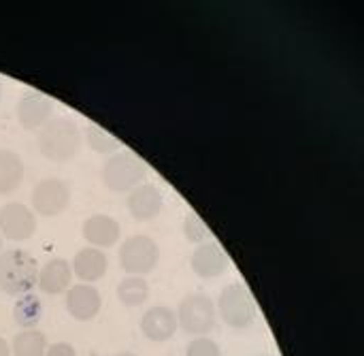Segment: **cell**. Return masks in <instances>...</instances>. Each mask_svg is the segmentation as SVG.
<instances>
[{
  "mask_svg": "<svg viewBox=\"0 0 364 356\" xmlns=\"http://www.w3.org/2000/svg\"><path fill=\"white\" fill-rule=\"evenodd\" d=\"M38 263L26 250L0 252V290L13 297H21L36 286Z\"/></svg>",
  "mask_w": 364,
  "mask_h": 356,
  "instance_id": "7a4b0ae2",
  "label": "cell"
},
{
  "mask_svg": "<svg viewBox=\"0 0 364 356\" xmlns=\"http://www.w3.org/2000/svg\"><path fill=\"white\" fill-rule=\"evenodd\" d=\"M81 130L68 117H53L49 120L36 137L38 152L49 162H68L81 150Z\"/></svg>",
  "mask_w": 364,
  "mask_h": 356,
  "instance_id": "6da1fadb",
  "label": "cell"
},
{
  "mask_svg": "<svg viewBox=\"0 0 364 356\" xmlns=\"http://www.w3.org/2000/svg\"><path fill=\"white\" fill-rule=\"evenodd\" d=\"M45 356H77L75 348L66 342H58V344H51L47 346V352Z\"/></svg>",
  "mask_w": 364,
  "mask_h": 356,
  "instance_id": "cb8c5ba5",
  "label": "cell"
},
{
  "mask_svg": "<svg viewBox=\"0 0 364 356\" xmlns=\"http://www.w3.org/2000/svg\"><path fill=\"white\" fill-rule=\"evenodd\" d=\"M160 261L158 244L147 235L128 237L119 248V267L128 276H147L156 269Z\"/></svg>",
  "mask_w": 364,
  "mask_h": 356,
  "instance_id": "8992f818",
  "label": "cell"
},
{
  "mask_svg": "<svg viewBox=\"0 0 364 356\" xmlns=\"http://www.w3.org/2000/svg\"><path fill=\"white\" fill-rule=\"evenodd\" d=\"M0 96H2V85H0Z\"/></svg>",
  "mask_w": 364,
  "mask_h": 356,
  "instance_id": "83f0119b",
  "label": "cell"
},
{
  "mask_svg": "<svg viewBox=\"0 0 364 356\" xmlns=\"http://www.w3.org/2000/svg\"><path fill=\"white\" fill-rule=\"evenodd\" d=\"M102 305L100 293L94 284H75L66 290V310L79 323H90L98 316Z\"/></svg>",
  "mask_w": 364,
  "mask_h": 356,
  "instance_id": "30bf717a",
  "label": "cell"
},
{
  "mask_svg": "<svg viewBox=\"0 0 364 356\" xmlns=\"http://www.w3.org/2000/svg\"><path fill=\"white\" fill-rule=\"evenodd\" d=\"M0 356H11V346L2 337H0Z\"/></svg>",
  "mask_w": 364,
  "mask_h": 356,
  "instance_id": "d4e9b609",
  "label": "cell"
},
{
  "mask_svg": "<svg viewBox=\"0 0 364 356\" xmlns=\"http://www.w3.org/2000/svg\"><path fill=\"white\" fill-rule=\"evenodd\" d=\"M47 337L38 329H26L13 337L11 350L15 356H45L47 352Z\"/></svg>",
  "mask_w": 364,
  "mask_h": 356,
  "instance_id": "ffe728a7",
  "label": "cell"
},
{
  "mask_svg": "<svg viewBox=\"0 0 364 356\" xmlns=\"http://www.w3.org/2000/svg\"><path fill=\"white\" fill-rule=\"evenodd\" d=\"M53 111V103L38 92H28L17 100V122L23 130H41Z\"/></svg>",
  "mask_w": 364,
  "mask_h": 356,
  "instance_id": "9c48e42d",
  "label": "cell"
},
{
  "mask_svg": "<svg viewBox=\"0 0 364 356\" xmlns=\"http://www.w3.org/2000/svg\"><path fill=\"white\" fill-rule=\"evenodd\" d=\"M117 299L126 308H141L149 299V284L141 276H128L117 286Z\"/></svg>",
  "mask_w": 364,
  "mask_h": 356,
  "instance_id": "d6986e66",
  "label": "cell"
},
{
  "mask_svg": "<svg viewBox=\"0 0 364 356\" xmlns=\"http://www.w3.org/2000/svg\"><path fill=\"white\" fill-rule=\"evenodd\" d=\"M177 314L166 305H156L147 310L141 318V331L149 342L162 344L177 333Z\"/></svg>",
  "mask_w": 364,
  "mask_h": 356,
  "instance_id": "7c38bea8",
  "label": "cell"
},
{
  "mask_svg": "<svg viewBox=\"0 0 364 356\" xmlns=\"http://www.w3.org/2000/svg\"><path fill=\"white\" fill-rule=\"evenodd\" d=\"M260 356H271V355H260Z\"/></svg>",
  "mask_w": 364,
  "mask_h": 356,
  "instance_id": "f1b7e54d",
  "label": "cell"
},
{
  "mask_svg": "<svg viewBox=\"0 0 364 356\" xmlns=\"http://www.w3.org/2000/svg\"><path fill=\"white\" fill-rule=\"evenodd\" d=\"M215 305L211 297L194 293L181 299L177 308V325L183 333L205 337L215 327Z\"/></svg>",
  "mask_w": 364,
  "mask_h": 356,
  "instance_id": "277c9868",
  "label": "cell"
},
{
  "mask_svg": "<svg viewBox=\"0 0 364 356\" xmlns=\"http://www.w3.org/2000/svg\"><path fill=\"white\" fill-rule=\"evenodd\" d=\"M222 320L232 329H247L256 320V303L243 284H230L222 290L218 301Z\"/></svg>",
  "mask_w": 364,
  "mask_h": 356,
  "instance_id": "5b68a950",
  "label": "cell"
},
{
  "mask_svg": "<svg viewBox=\"0 0 364 356\" xmlns=\"http://www.w3.org/2000/svg\"><path fill=\"white\" fill-rule=\"evenodd\" d=\"M115 356H136V355H132V352H119V355H115Z\"/></svg>",
  "mask_w": 364,
  "mask_h": 356,
  "instance_id": "484cf974",
  "label": "cell"
},
{
  "mask_svg": "<svg viewBox=\"0 0 364 356\" xmlns=\"http://www.w3.org/2000/svg\"><path fill=\"white\" fill-rule=\"evenodd\" d=\"M164 209V197L158 186L154 184H141L128 194V211L134 220L147 222L160 216Z\"/></svg>",
  "mask_w": 364,
  "mask_h": 356,
  "instance_id": "8fae6325",
  "label": "cell"
},
{
  "mask_svg": "<svg viewBox=\"0 0 364 356\" xmlns=\"http://www.w3.org/2000/svg\"><path fill=\"white\" fill-rule=\"evenodd\" d=\"M0 250H2V237H0Z\"/></svg>",
  "mask_w": 364,
  "mask_h": 356,
  "instance_id": "4316f807",
  "label": "cell"
},
{
  "mask_svg": "<svg viewBox=\"0 0 364 356\" xmlns=\"http://www.w3.org/2000/svg\"><path fill=\"white\" fill-rule=\"evenodd\" d=\"M43 318V303L38 299V295L34 293H26L21 297L15 299L13 305V320L17 323V327L26 329H34Z\"/></svg>",
  "mask_w": 364,
  "mask_h": 356,
  "instance_id": "ac0fdd59",
  "label": "cell"
},
{
  "mask_svg": "<svg viewBox=\"0 0 364 356\" xmlns=\"http://www.w3.org/2000/svg\"><path fill=\"white\" fill-rule=\"evenodd\" d=\"M70 269L83 284H94L105 278L109 269V258L98 248H83L75 254Z\"/></svg>",
  "mask_w": 364,
  "mask_h": 356,
  "instance_id": "9a60e30c",
  "label": "cell"
},
{
  "mask_svg": "<svg viewBox=\"0 0 364 356\" xmlns=\"http://www.w3.org/2000/svg\"><path fill=\"white\" fill-rule=\"evenodd\" d=\"M85 141L90 145V150H94L96 154H115L119 150V141L117 137L109 135L107 130H102L100 126L96 124H90L85 128Z\"/></svg>",
  "mask_w": 364,
  "mask_h": 356,
  "instance_id": "44dd1931",
  "label": "cell"
},
{
  "mask_svg": "<svg viewBox=\"0 0 364 356\" xmlns=\"http://www.w3.org/2000/svg\"><path fill=\"white\" fill-rule=\"evenodd\" d=\"M190 267L198 278L213 280L228 269V256L215 241H207L194 250V254L190 258Z\"/></svg>",
  "mask_w": 364,
  "mask_h": 356,
  "instance_id": "5bb4252c",
  "label": "cell"
},
{
  "mask_svg": "<svg viewBox=\"0 0 364 356\" xmlns=\"http://www.w3.org/2000/svg\"><path fill=\"white\" fill-rule=\"evenodd\" d=\"M183 235L190 244H207L211 241V231L207 229V224L200 220V216L196 214H188L183 220Z\"/></svg>",
  "mask_w": 364,
  "mask_h": 356,
  "instance_id": "7402d4cb",
  "label": "cell"
},
{
  "mask_svg": "<svg viewBox=\"0 0 364 356\" xmlns=\"http://www.w3.org/2000/svg\"><path fill=\"white\" fill-rule=\"evenodd\" d=\"M70 203V188L58 177L41 179L32 190V209L45 218H55L66 211Z\"/></svg>",
  "mask_w": 364,
  "mask_h": 356,
  "instance_id": "52a82bcc",
  "label": "cell"
},
{
  "mask_svg": "<svg viewBox=\"0 0 364 356\" xmlns=\"http://www.w3.org/2000/svg\"><path fill=\"white\" fill-rule=\"evenodd\" d=\"M23 162L17 152L0 150V194H13L23 182Z\"/></svg>",
  "mask_w": 364,
  "mask_h": 356,
  "instance_id": "e0dca14e",
  "label": "cell"
},
{
  "mask_svg": "<svg viewBox=\"0 0 364 356\" xmlns=\"http://www.w3.org/2000/svg\"><path fill=\"white\" fill-rule=\"evenodd\" d=\"M81 233H83V239L90 244V248L105 250L119 241L122 229L115 218L105 216V214H94L83 222Z\"/></svg>",
  "mask_w": 364,
  "mask_h": 356,
  "instance_id": "4fadbf2b",
  "label": "cell"
},
{
  "mask_svg": "<svg viewBox=\"0 0 364 356\" xmlns=\"http://www.w3.org/2000/svg\"><path fill=\"white\" fill-rule=\"evenodd\" d=\"M186 356H222V352H220V346L213 340H209V337H194L188 344Z\"/></svg>",
  "mask_w": 364,
  "mask_h": 356,
  "instance_id": "603a6c76",
  "label": "cell"
},
{
  "mask_svg": "<svg viewBox=\"0 0 364 356\" xmlns=\"http://www.w3.org/2000/svg\"><path fill=\"white\" fill-rule=\"evenodd\" d=\"M70 280H73L70 263L64 258H51L38 269L36 286L47 295H60V293L68 290Z\"/></svg>",
  "mask_w": 364,
  "mask_h": 356,
  "instance_id": "2e32d148",
  "label": "cell"
},
{
  "mask_svg": "<svg viewBox=\"0 0 364 356\" xmlns=\"http://www.w3.org/2000/svg\"><path fill=\"white\" fill-rule=\"evenodd\" d=\"M145 164L130 152H115L111 154L100 171L102 184L111 190V192H130L136 186H141L143 177H145Z\"/></svg>",
  "mask_w": 364,
  "mask_h": 356,
  "instance_id": "3957f363",
  "label": "cell"
},
{
  "mask_svg": "<svg viewBox=\"0 0 364 356\" xmlns=\"http://www.w3.org/2000/svg\"><path fill=\"white\" fill-rule=\"evenodd\" d=\"M36 233V216L23 203H6L0 207V237L9 241H26Z\"/></svg>",
  "mask_w": 364,
  "mask_h": 356,
  "instance_id": "ba28073f",
  "label": "cell"
}]
</instances>
